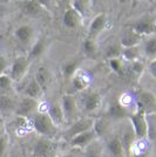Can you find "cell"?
Here are the masks:
<instances>
[{
    "label": "cell",
    "instance_id": "1",
    "mask_svg": "<svg viewBox=\"0 0 156 157\" xmlns=\"http://www.w3.org/2000/svg\"><path fill=\"white\" fill-rule=\"evenodd\" d=\"M33 127L42 137L53 138L57 134V125L52 122L47 113H38L33 116Z\"/></svg>",
    "mask_w": 156,
    "mask_h": 157
},
{
    "label": "cell",
    "instance_id": "2",
    "mask_svg": "<svg viewBox=\"0 0 156 157\" xmlns=\"http://www.w3.org/2000/svg\"><path fill=\"white\" fill-rule=\"evenodd\" d=\"M58 144L52 138L40 137L33 145L34 157H54L57 155Z\"/></svg>",
    "mask_w": 156,
    "mask_h": 157
},
{
    "label": "cell",
    "instance_id": "3",
    "mask_svg": "<svg viewBox=\"0 0 156 157\" xmlns=\"http://www.w3.org/2000/svg\"><path fill=\"white\" fill-rule=\"evenodd\" d=\"M94 120H95V118L82 117V118H78L76 121H74V122L66 129L65 132H64L65 140L71 141L72 138H74L75 136L80 135V134H82V132H85V131L92 130V129H93V125H94Z\"/></svg>",
    "mask_w": 156,
    "mask_h": 157
},
{
    "label": "cell",
    "instance_id": "4",
    "mask_svg": "<svg viewBox=\"0 0 156 157\" xmlns=\"http://www.w3.org/2000/svg\"><path fill=\"white\" fill-rule=\"evenodd\" d=\"M137 110L144 115L156 114V96L149 90H141L137 94Z\"/></svg>",
    "mask_w": 156,
    "mask_h": 157
},
{
    "label": "cell",
    "instance_id": "5",
    "mask_svg": "<svg viewBox=\"0 0 156 157\" xmlns=\"http://www.w3.org/2000/svg\"><path fill=\"white\" fill-rule=\"evenodd\" d=\"M29 69V59L27 56H17L14 59L13 63L10 69V78L13 82H20L26 76L27 72Z\"/></svg>",
    "mask_w": 156,
    "mask_h": 157
},
{
    "label": "cell",
    "instance_id": "6",
    "mask_svg": "<svg viewBox=\"0 0 156 157\" xmlns=\"http://www.w3.org/2000/svg\"><path fill=\"white\" fill-rule=\"evenodd\" d=\"M61 108L66 122H74L78 120V102L74 95L66 94L61 98Z\"/></svg>",
    "mask_w": 156,
    "mask_h": 157
},
{
    "label": "cell",
    "instance_id": "7",
    "mask_svg": "<svg viewBox=\"0 0 156 157\" xmlns=\"http://www.w3.org/2000/svg\"><path fill=\"white\" fill-rule=\"evenodd\" d=\"M131 129L135 134V137L144 138L147 137V118L142 111L136 110L129 116Z\"/></svg>",
    "mask_w": 156,
    "mask_h": 157
},
{
    "label": "cell",
    "instance_id": "8",
    "mask_svg": "<svg viewBox=\"0 0 156 157\" xmlns=\"http://www.w3.org/2000/svg\"><path fill=\"white\" fill-rule=\"evenodd\" d=\"M38 108V101L31 98H22L19 101V103L17 105L15 108V115L19 117H25L27 118L29 115H32L34 110Z\"/></svg>",
    "mask_w": 156,
    "mask_h": 157
},
{
    "label": "cell",
    "instance_id": "9",
    "mask_svg": "<svg viewBox=\"0 0 156 157\" xmlns=\"http://www.w3.org/2000/svg\"><path fill=\"white\" fill-rule=\"evenodd\" d=\"M94 140H96V134L92 129V130L85 131L78 136H75L74 138H72L69 141V144L75 149H85L86 147L91 142H93Z\"/></svg>",
    "mask_w": 156,
    "mask_h": 157
},
{
    "label": "cell",
    "instance_id": "10",
    "mask_svg": "<svg viewBox=\"0 0 156 157\" xmlns=\"http://www.w3.org/2000/svg\"><path fill=\"white\" fill-rule=\"evenodd\" d=\"M101 102H102L101 95L96 92H88L84 95V98H82L84 109L87 113H93V111L98 110L101 107Z\"/></svg>",
    "mask_w": 156,
    "mask_h": 157
},
{
    "label": "cell",
    "instance_id": "11",
    "mask_svg": "<svg viewBox=\"0 0 156 157\" xmlns=\"http://www.w3.org/2000/svg\"><path fill=\"white\" fill-rule=\"evenodd\" d=\"M20 7H21L22 13L27 17H38L45 10L38 2V0H22Z\"/></svg>",
    "mask_w": 156,
    "mask_h": 157
},
{
    "label": "cell",
    "instance_id": "12",
    "mask_svg": "<svg viewBox=\"0 0 156 157\" xmlns=\"http://www.w3.org/2000/svg\"><path fill=\"white\" fill-rule=\"evenodd\" d=\"M131 29L136 34L141 35V36H143V35H151V34L155 33L156 25L151 20H140V21H137L133 25Z\"/></svg>",
    "mask_w": 156,
    "mask_h": 157
},
{
    "label": "cell",
    "instance_id": "13",
    "mask_svg": "<svg viewBox=\"0 0 156 157\" xmlns=\"http://www.w3.org/2000/svg\"><path fill=\"white\" fill-rule=\"evenodd\" d=\"M82 21V17L73 8H68L66 10V12L64 13V18H62V22L66 27L68 28H76L78 26H80Z\"/></svg>",
    "mask_w": 156,
    "mask_h": 157
},
{
    "label": "cell",
    "instance_id": "14",
    "mask_svg": "<svg viewBox=\"0 0 156 157\" xmlns=\"http://www.w3.org/2000/svg\"><path fill=\"white\" fill-rule=\"evenodd\" d=\"M35 80L40 85V87L42 88V90L45 92L46 89L48 88V86L51 85L52 82V73L51 71L47 68V67H39L37 69V73H35Z\"/></svg>",
    "mask_w": 156,
    "mask_h": 157
},
{
    "label": "cell",
    "instance_id": "15",
    "mask_svg": "<svg viewBox=\"0 0 156 157\" xmlns=\"http://www.w3.org/2000/svg\"><path fill=\"white\" fill-rule=\"evenodd\" d=\"M106 22H107L106 15L103 13L98 14L91 22V26H89V38L94 39L95 36H98L99 34L103 31L104 26H106Z\"/></svg>",
    "mask_w": 156,
    "mask_h": 157
},
{
    "label": "cell",
    "instance_id": "16",
    "mask_svg": "<svg viewBox=\"0 0 156 157\" xmlns=\"http://www.w3.org/2000/svg\"><path fill=\"white\" fill-rule=\"evenodd\" d=\"M24 94H25V96H27V98H34V100L38 101V100L42 96L44 90H42V88L40 87L39 83L37 82V80L33 78L27 82L26 87H25V89H24Z\"/></svg>",
    "mask_w": 156,
    "mask_h": 157
},
{
    "label": "cell",
    "instance_id": "17",
    "mask_svg": "<svg viewBox=\"0 0 156 157\" xmlns=\"http://www.w3.org/2000/svg\"><path fill=\"white\" fill-rule=\"evenodd\" d=\"M47 114H48L49 118L52 120V122L57 125V127L64 124L66 122L65 116H64V111H62V108H61V105H60V103H54V105H51V107L48 108Z\"/></svg>",
    "mask_w": 156,
    "mask_h": 157
},
{
    "label": "cell",
    "instance_id": "18",
    "mask_svg": "<svg viewBox=\"0 0 156 157\" xmlns=\"http://www.w3.org/2000/svg\"><path fill=\"white\" fill-rule=\"evenodd\" d=\"M108 151L113 157H126V151L121 142V138L119 136H114L107 144Z\"/></svg>",
    "mask_w": 156,
    "mask_h": 157
},
{
    "label": "cell",
    "instance_id": "19",
    "mask_svg": "<svg viewBox=\"0 0 156 157\" xmlns=\"http://www.w3.org/2000/svg\"><path fill=\"white\" fill-rule=\"evenodd\" d=\"M14 35H15V38L19 40L21 44L27 45V44L31 42V40L33 38L32 27L28 26V25H21V26H19L15 29Z\"/></svg>",
    "mask_w": 156,
    "mask_h": 157
},
{
    "label": "cell",
    "instance_id": "20",
    "mask_svg": "<svg viewBox=\"0 0 156 157\" xmlns=\"http://www.w3.org/2000/svg\"><path fill=\"white\" fill-rule=\"evenodd\" d=\"M102 144L96 138L84 149V157H102Z\"/></svg>",
    "mask_w": 156,
    "mask_h": 157
},
{
    "label": "cell",
    "instance_id": "21",
    "mask_svg": "<svg viewBox=\"0 0 156 157\" xmlns=\"http://www.w3.org/2000/svg\"><path fill=\"white\" fill-rule=\"evenodd\" d=\"M141 35H138L134 32L133 29L130 31H127V32L123 34L122 39H121V46L123 48H128V47H135L138 45L140 40H141Z\"/></svg>",
    "mask_w": 156,
    "mask_h": 157
},
{
    "label": "cell",
    "instance_id": "22",
    "mask_svg": "<svg viewBox=\"0 0 156 157\" xmlns=\"http://www.w3.org/2000/svg\"><path fill=\"white\" fill-rule=\"evenodd\" d=\"M17 102L12 96L7 94H0V111L2 113H11L15 111L17 108Z\"/></svg>",
    "mask_w": 156,
    "mask_h": 157
},
{
    "label": "cell",
    "instance_id": "23",
    "mask_svg": "<svg viewBox=\"0 0 156 157\" xmlns=\"http://www.w3.org/2000/svg\"><path fill=\"white\" fill-rule=\"evenodd\" d=\"M91 0H73V8L78 12L82 18L86 17L91 10Z\"/></svg>",
    "mask_w": 156,
    "mask_h": 157
},
{
    "label": "cell",
    "instance_id": "24",
    "mask_svg": "<svg viewBox=\"0 0 156 157\" xmlns=\"http://www.w3.org/2000/svg\"><path fill=\"white\" fill-rule=\"evenodd\" d=\"M121 138V142H122V145H123V149L126 151V154H128L130 150H131V147H133V143H134V140H135V134L133 129H127L124 130L123 135Z\"/></svg>",
    "mask_w": 156,
    "mask_h": 157
},
{
    "label": "cell",
    "instance_id": "25",
    "mask_svg": "<svg viewBox=\"0 0 156 157\" xmlns=\"http://www.w3.org/2000/svg\"><path fill=\"white\" fill-rule=\"evenodd\" d=\"M109 115L113 118H123L127 116V111H126V108L120 102L115 101V102H113L111 105Z\"/></svg>",
    "mask_w": 156,
    "mask_h": 157
},
{
    "label": "cell",
    "instance_id": "26",
    "mask_svg": "<svg viewBox=\"0 0 156 157\" xmlns=\"http://www.w3.org/2000/svg\"><path fill=\"white\" fill-rule=\"evenodd\" d=\"M121 56H122L124 60L129 61V62L137 61V60H138V56H140V48H138V46L123 48V49H122V53H121Z\"/></svg>",
    "mask_w": 156,
    "mask_h": 157
},
{
    "label": "cell",
    "instance_id": "27",
    "mask_svg": "<svg viewBox=\"0 0 156 157\" xmlns=\"http://www.w3.org/2000/svg\"><path fill=\"white\" fill-rule=\"evenodd\" d=\"M147 118V137L149 140H156V114L146 115Z\"/></svg>",
    "mask_w": 156,
    "mask_h": 157
},
{
    "label": "cell",
    "instance_id": "28",
    "mask_svg": "<svg viewBox=\"0 0 156 157\" xmlns=\"http://www.w3.org/2000/svg\"><path fill=\"white\" fill-rule=\"evenodd\" d=\"M109 123L107 120L104 118H99V120H94V125H93V130L95 131L96 137L98 136H103L104 134L108 130Z\"/></svg>",
    "mask_w": 156,
    "mask_h": 157
},
{
    "label": "cell",
    "instance_id": "29",
    "mask_svg": "<svg viewBox=\"0 0 156 157\" xmlns=\"http://www.w3.org/2000/svg\"><path fill=\"white\" fill-rule=\"evenodd\" d=\"M72 85L75 90H84L88 87V80L84 75H74L72 78Z\"/></svg>",
    "mask_w": 156,
    "mask_h": 157
},
{
    "label": "cell",
    "instance_id": "30",
    "mask_svg": "<svg viewBox=\"0 0 156 157\" xmlns=\"http://www.w3.org/2000/svg\"><path fill=\"white\" fill-rule=\"evenodd\" d=\"M78 71V62L76 61H69L65 63V66L62 67V74L66 78H71L75 75V73Z\"/></svg>",
    "mask_w": 156,
    "mask_h": 157
},
{
    "label": "cell",
    "instance_id": "31",
    "mask_svg": "<svg viewBox=\"0 0 156 157\" xmlns=\"http://www.w3.org/2000/svg\"><path fill=\"white\" fill-rule=\"evenodd\" d=\"M144 53L149 58H156V38L151 36L144 42Z\"/></svg>",
    "mask_w": 156,
    "mask_h": 157
},
{
    "label": "cell",
    "instance_id": "32",
    "mask_svg": "<svg viewBox=\"0 0 156 157\" xmlns=\"http://www.w3.org/2000/svg\"><path fill=\"white\" fill-rule=\"evenodd\" d=\"M44 51H45V42H44L42 40H38V41L33 45L32 49H31V52H29L28 59L38 58V56H40V55L44 53Z\"/></svg>",
    "mask_w": 156,
    "mask_h": 157
},
{
    "label": "cell",
    "instance_id": "33",
    "mask_svg": "<svg viewBox=\"0 0 156 157\" xmlns=\"http://www.w3.org/2000/svg\"><path fill=\"white\" fill-rule=\"evenodd\" d=\"M12 85H13V81L10 78V75H6V74L0 75V92H2V94H5V92L11 90Z\"/></svg>",
    "mask_w": 156,
    "mask_h": 157
},
{
    "label": "cell",
    "instance_id": "34",
    "mask_svg": "<svg viewBox=\"0 0 156 157\" xmlns=\"http://www.w3.org/2000/svg\"><path fill=\"white\" fill-rule=\"evenodd\" d=\"M121 53H122V49L120 48V47L117 46V45H111L107 48V51H106V56H107V59H117V58H120L121 56Z\"/></svg>",
    "mask_w": 156,
    "mask_h": 157
},
{
    "label": "cell",
    "instance_id": "35",
    "mask_svg": "<svg viewBox=\"0 0 156 157\" xmlns=\"http://www.w3.org/2000/svg\"><path fill=\"white\" fill-rule=\"evenodd\" d=\"M84 51H85L88 55L95 54V52H96V44H95L94 39H92V38L88 36V38L85 40V42H84Z\"/></svg>",
    "mask_w": 156,
    "mask_h": 157
},
{
    "label": "cell",
    "instance_id": "36",
    "mask_svg": "<svg viewBox=\"0 0 156 157\" xmlns=\"http://www.w3.org/2000/svg\"><path fill=\"white\" fill-rule=\"evenodd\" d=\"M109 66H111V69H113L114 72L117 73V74H120V75H122V74L124 73L123 65H122V61L120 60V58L109 60Z\"/></svg>",
    "mask_w": 156,
    "mask_h": 157
},
{
    "label": "cell",
    "instance_id": "37",
    "mask_svg": "<svg viewBox=\"0 0 156 157\" xmlns=\"http://www.w3.org/2000/svg\"><path fill=\"white\" fill-rule=\"evenodd\" d=\"M7 145H8V136H7V134H5L0 137V157L5 155L7 150Z\"/></svg>",
    "mask_w": 156,
    "mask_h": 157
},
{
    "label": "cell",
    "instance_id": "38",
    "mask_svg": "<svg viewBox=\"0 0 156 157\" xmlns=\"http://www.w3.org/2000/svg\"><path fill=\"white\" fill-rule=\"evenodd\" d=\"M130 63H131V66H130L131 71H133V73H135L136 75H140V74L143 72V63L140 62L138 60H137V61H134V62H130Z\"/></svg>",
    "mask_w": 156,
    "mask_h": 157
},
{
    "label": "cell",
    "instance_id": "39",
    "mask_svg": "<svg viewBox=\"0 0 156 157\" xmlns=\"http://www.w3.org/2000/svg\"><path fill=\"white\" fill-rule=\"evenodd\" d=\"M148 69H149L150 74L156 78V58L150 61L149 66H148Z\"/></svg>",
    "mask_w": 156,
    "mask_h": 157
},
{
    "label": "cell",
    "instance_id": "40",
    "mask_svg": "<svg viewBox=\"0 0 156 157\" xmlns=\"http://www.w3.org/2000/svg\"><path fill=\"white\" fill-rule=\"evenodd\" d=\"M6 68H7V60L2 55H0V75L4 74Z\"/></svg>",
    "mask_w": 156,
    "mask_h": 157
},
{
    "label": "cell",
    "instance_id": "41",
    "mask_svg": "<svg viewBox=\"0 0 156 157\" xmlns=\"http://www.w3.org/2000/svg\"><path fill=\"white\" fill-rule=\"evenodd\" d=\"M59 157H84L80 156V152L79 151H71V152H67V154H64Z\"/></svg>",
    "mask_w": 156,
    "mask_h": 157
},
{
    "label": "cell",
    "instance_id": "42",
    "mask_svg": "<svg viewBox=\"0 0 156 157\" xmlns=\"http://www.w3.org/2000/svg\"><path fill=\"white\" fill-rule=\"evenodd\" d=\"M51 1H52V0H38V2H39L44 8H48L49 5H51Z\"/></svg>",
    "mask_w": 156,
    "mask_h": 157
},
{
    "label": "cell",
    "instance_id": "43",
    "mask_svg": "<svg viewBox=\"0 0 156 157\" xmlns=\"http://www.w3.org/2000/svg\"><path fill=\"white\" fill-rule=\"evenodd\" d=\"M6 132H5V127H4V122H2V120L0 117V137L2 136V135H5Z\"/></svg>",
    "mask_w": 156,
    "mask_h": 157
},
{
    "label": "cell",
    "instance_id": "44",
    "mask_svg": "<svg viewBox=\"0 0 156 157\" xmlns=\"http://www.w3.org/2000/svg\"><path fill=\"white\" fill-rule=\"evenodd\" d=\"M92 2H95V1H96V0H91Z\"/></svg>",
    "mask_w": 156,
    "mask_h": 157
},
{
    "label": "cell",
    "instance_id": "45",
    "mask_svg": "<svg viewBox=\"0 0 156 157\" xmlns=\"http://www.w3.org/2000/svg\"><path fill=\"white\" fill-rule=\"evenodd\" d=\"M17 1H22V0H17Z\"/></svg>",
    "mask_w": 156,
    "mask_h": 157
}]
</instances>
